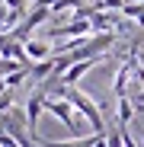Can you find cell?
<instances>
[{
  "mask_svg": "<svg viewBox=\"0 0 144 147\" xmlns=\"http://www.w3.org/2000/svg\"><path fill=\"white\" fill-rule=\"evenodd\" d=\"M45 102H48V90L39 83L32 93H29V99H26V106H22V112H26V128H29V134H32V141L39 138V115L45 112Z\"/></svg>",
  "mask_w": 144,
  "mask_h": 147,
  "instance_id": "cell-1",
  "label": "cell"
},
{
  "mask_svg": "<svg viewBox=\"0 0 144 147\" xmlns=\"http://www.w3.org/2000/svg\"><path fill=\"white\" fill-rule=\"evenodd\" d=\"M45 112H51L61 125L74 134V138H83L80 134V121H77V112H74V106H70L67 99H55V96H48V102H45Z\"/></svg>",
  "mask_w": 144,
  "mask_h": 147,
  "instance_id": "cell-2",
  "label": "cell"
},
{
  "mask_svg": "<svg viewBox=\"0 0 144 147\" xmlns=\"http://www.w3.org/2000/svg\"><path fill=\"white\" fill-rule=\"evenodd\" d=\"M106 58H90V61H77V64H70L67 70H64V77H61V83L64 86H77L80 83V77H87V74L96 67V64H103Z\"/></svg>",
  "mask_w": 144,
  "mask_h": 147,
  "instance_id": "cell-3",
  "label": "cell"
},
{
  "mask_svg": "<svg viewBox=\"0 0 144 147\" xmlns=\"http://www.w3.org/2000/svg\"><path fill=\"white\" fill-rule=\"evenodd\" d=\"M26 58H29L32 64L48 61V58H55V45L45 42V38H29V42H26Z\"/></svg>",
  "mask_w": 144,
  "mask_h": 147,
  "instance_id": "cell-4",
  "label": "cell"
},
{
  "mask_svg": "<svg viewBox=\"0 0 144 147\" xmlns=\"http://www.w3.org/2000/svg\"><path fill=\"white\" fill-rule=\"evenodd\" d=\"M128 80H131V61L125 58V64L115 70V80H112V93H115V99L128 96Z\"/></svg>",
  "mask_w": 144,
  "mask_h": 147,
  "instance_id": "cell-5",
  "label": "cell"
},
{
  "mask_svg": "<svg viewBox=\"0 0 144 147\" xmlns=\"http://www.w3.org/2000/svg\"><path fill=\"white\" fill-rule=\"evenodd\" d=\"M35 144H42V147H93V144H96V134L70 138V141H48V138H35Z\"/></svg>",
  "mask_w": 144,
  "mask_h": 147,
  "instance_id": "cell-6",
  "label": "cell"
},
{
  "mask_svg": "<svg viewBox=\"0 0 144 147\" xmlns=\"http://www.w3.org/2000/svg\"><path fill=\"white\" fill-rule=\"evenodd\" d=\"M115 118H118V125H122V128H128V125H131V118H135V106H131L128 96L115 99Z\"/></svg>",
  "mask_w": 144,
  "mask_h": 147,
  "instance_id": "cell-7",
  "label": "cell"
},
{
  "mask_svg": "<svg viewBox=\"0 0 144 147\" xmlns=\"http://www.w3.org/2000/svg\"><path fill=\"white\" fill-rule=\"evenodd\" d=\"M39 7L48 13H61V10H80V0H39Z\"/></svg>",
  "mask_w": 144,
  "mask_h": 147,
  "instance_id": "cell-8",
  "label": "cell"
},
{
  "mask_svg": "<svg viewBox=\"0 0 144 147\" xmlns=\"http://www.w3.org/2000/svg\"><path fill=\"white\" fill-rule=\"evenodd\" d=\"M13 99H16L13 90H0V115H7V112L13 109Z\"/></svg>",
  "mask_w": 144,
  "mask_h": 147,
  "instance_id": "cell-9",
  "label": "cell"
},
{
  "mask_svg": "<svg viewBox=\"0 0 144 147\" xmlns=\"http://www.w3.org/2000/svg\"><path fill=\"white\" fill-rule=\"evenodd\" d=\"M122 7H125V0H99V3H93V10H118V13H122Z\"/></svg>",
  "mask_w": 144,
  "mask_h": 147,
  "instance_id": "cell-10",
  "label": "cell"
},
{
  "mask_svg": "<svg viewBox=\"0 0 144 147\" xmlns=\"http://www.w3.org/2000/svg\"><path fill=\"white\" fill-rule=\"evenodd\" d=\"M7 10H16V13H26L29 10V0H3Z\"/></svg>",
  "mask_w": 144,
  "mask_h": 147,
  "instance_id": "cell-11",
  "label": "cell"
},
{
  "mask_svg": "<svg viewBox=\"0 0 144 147\" xmlns=\"http://www.w3.org/2000/svg\"><path fill=\"white\" fill-rule=\"evenodd\" d=\"M135 22H138V26H141V29H144V10H141V13H138V19H135Z\"/></svg>",
  "mask_w": 144,
  "mask_h": 147,
  "instance_id": "cell-12",
  "label": "cell"
},
{
  "mask_svg": "<svg viewBox=\"0 0 144 147\" xmlns=\"http://www.w3.org/2000/svg\"><path fill=\"white\" fill-rule=\"evenodd\" d=\"M35 3H39V0H29V7H35Z\"/></svg>",
  "mask_w": 144,
  "mask_h": 147,
  "instance_id": "cell-13",
  "label": "cell"
},
{
  "mask_svg": "<svg viewBox=\"0 0 144 147\" xmlns=\"http://www.w3.org/2000/svg\"><path fill=\"white\" fill-rule=\"evenodd\" d=\"M141 147H144V134H141Z\"/></svg>",
  "mask_w": 144,
  "mask_h": 147,
  "instance_id": "cell-14",
  "label": "cell"
}]
</instances>
